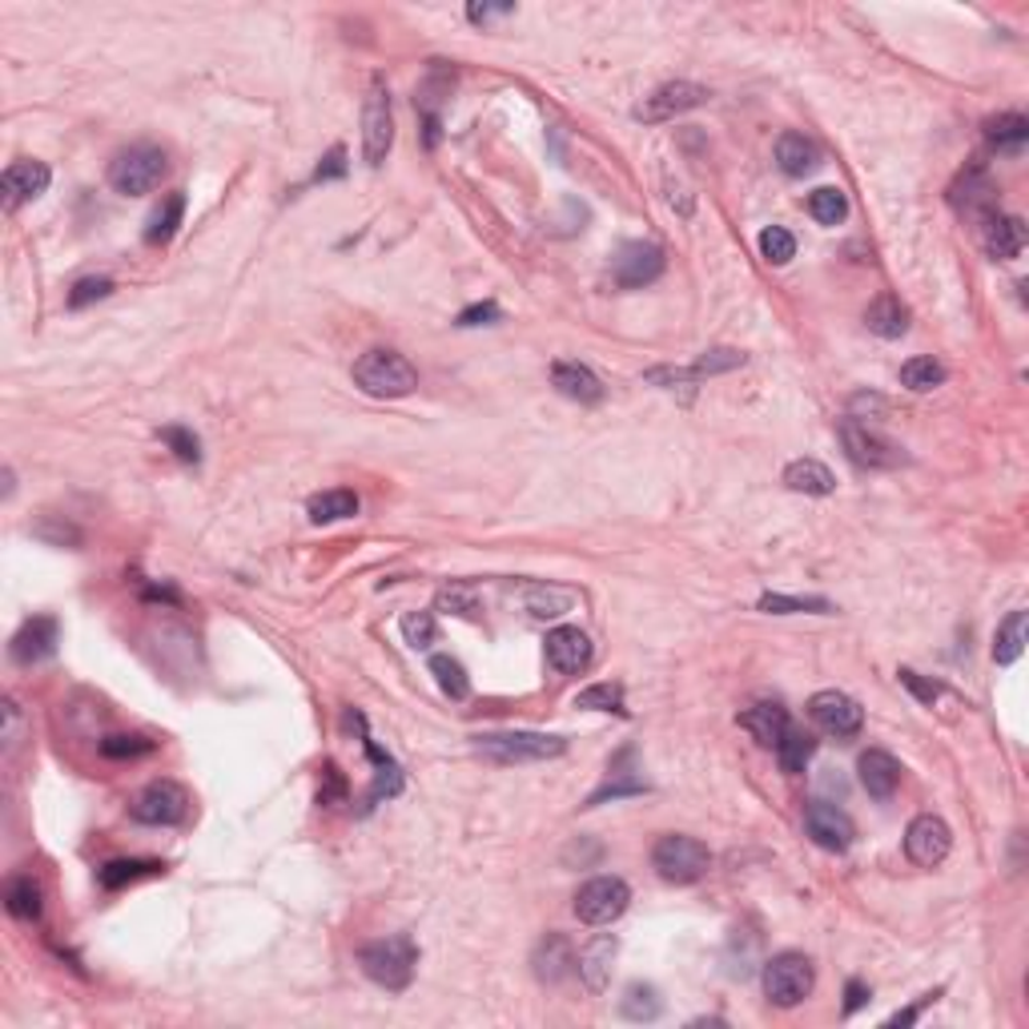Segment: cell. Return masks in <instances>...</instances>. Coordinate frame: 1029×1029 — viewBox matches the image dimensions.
I'll list each match as a JSON object with an SVG mask.
<instances>
[{"label":"cell","instance_id":"1","mask_svg":"<svg viewBox=\"0 0 1029 1029\" xmlns=\"http://www.w3.org/2000/svg\"><path fill=\"white\" fill-rule=\"evenodd\" d=\"M359 966L362 973L383 985L390 993H402L414 981V966H419V949L407 933H395V937H383V942H371L359 949Z\"/></svg>","mask_w":1029,"mask_h":1029},{"label":"cell","instance_id":"2","mask_svg":"<svg viewBox=\"0 0 1029 1029\" xmlns=\"http://www.w3.org/2000/svg\"><path fill=\"white\" fill-rule=\"evenodd\" d=\"M475 748L495 764H535V760L563 757L568 740L543 736V732H487V736H475Z\"/></svg>","mask_w":1029,"mask_h":1029},{"label":"cell","instance_id":"3","mask_svg":"<svg viewBox=\"0 0 1029 1029\" xmlns=\"http://www.w3.org/2000/svg\"><path fill=\"white\" fill-rule=\"evenodd\" d=\"M354 383L374 398H402L419 386V371L398 350H366L354 362Z\"/></svg>","mask_w":1029,"mask_h":1029},{"label":"cell","instance_id":"4","mask_svg":"<svg viewBox=\"0 0 1029 1029\" xmlns=\"http://www.w3.org/2000/svg\"><path fill=\"white\" fill-rule=\"evenodd\" d=\"M652 868L668 885H695L712 868V853L708 844H700L695 837H683V832H668L659 837L656 849H652Z\"/></svg>","mask_w":1029,"mask_h":1029},{"label":"cell","instance_id":"5","mask_svg":"<svg viewBox=\"0 0 1029 1029\" xmlns=\"http://www.w3.org/2000/svg\"><path fill=\"white\" fill-rule=\"evenodd\" d=\"M837 434H841L844 455H849L861 471H897V467H905L909 463L905 451L897 447L893 439L877 434L868 422H861V419H841Z\"/></svg>","mask_w":1029,"mask_h":1029},{"label":"cell","instance_id":"6","mask_svg":"<svg viewBox=\"0 0 1029 1029\" xmlns=\"http://www.w3.org/2000/svg\"><path fill=\"white\" fill-rule=\"evenodd\" d=\"M812 981H817V969L796 949H784V954L764 961V993L781 1009H793V1005L805 1002L808 993H812Z\"/></svg>","mask_w":1029,"mask_h":1029},{"label":"cell","instance_id":"7","mask_svg":"<svg viewBox=\"0 0 1029 1029\" xmlns=\"http://www.w3.org/2000/svg\"><path fill=\"white\" fill-rule=\"evenodd\" d=\"M165 169H169L165 150H157V145H133V150H125L109 165V186L117 194H125V198H141V194L162 186Z\"/></svg>","mask_w":1029,"mask_h":1029},{"label":"cell","instance_id":"8","mask_svg":"<svg viewBox=\"0 0 1029 1029\" xmlns=\"http://www.w3.org/2000/svg\"><path fill=\"white\" fill-rule=\"evenodd\" d=\"M395 145V117H390V93H386L383 77L371 81L366 105H362V153L371 165H383L386 153Z\"/></svg>","mask_w":1029,"mask_h":1029},{"label":"cell","instance_id":"9","mask_svg":"<svg viewBox=\"0 0 1029 1029\" xmlns=\"http://www.w3.org/2000/svg\"><path fill=\"white\" fill-rule=\"evenodd\" d=\"M632 901V889L628 880L620 877H592L575 893V917L583 925H611L616 917H623V909Z\"/></svg>","mask_w":1029,"mask_h":1029},{"label":"cell","instance_id":"10","mask_svg":"<svg viewBox=\"0 0 1029 1029\" xmlns=\"http://www.w3.org/2000/svg\"><path fill=\"white\" fill-rule=\"evenodd\" d=\"M129 812L141 825H182L189 812V793L177 781H153L133 796Z\"/></svg>","mask_w":1029,"mask_h":1029},{"label":"cell","instance_id":"11","mask_svg":"<svg viewBox=\"0 0 1029 1029\" xmlns=\"http://www.w3.org/2000/svg\"><path fill=\"white\" fill-rule=\"evenodd\" d=\"M808 716H812V724H817L820 732H829V736H856L861 732V724H865V708L856 704L849 692H837V688H825V692H817L812 700H808Z\"/></svg>","mask_w":1029,"mask_h":1029},{"label":"cell","instance_id":"12","mask_svg":"<svg viewBox=\"0 0 1029 1029\" xmlns=\"http://www.w3.org/2000/svg\"><path fill=\"white\" fill-rule=\"evenodd\" d=\"M664 273V249L656 242H628L611 261V278L620 290H644Z\"/></svg>","mask_w":1029,"mask_h":1029},{"label":"cell","instance_id":"13","mask_svg":"<svg viewBox=\"0 0 1029 1029\" xmlns=\"http://www.w3.org/2000/svg\"><path fill=\"white\" fill-rule=\"evenodd\" d=\"M949 849H954V832H949V825H945L942 817L921 812V817L909 825L905 853H909V861H913V865H921V868L942 865L945 856H949Z\"/></svg>","mask_w":1029,"mask_h":1029},{"label":"cell","instance_id":"14","mask_svg":"<svg viewBox=\"0 0 1029 1029\" xmlns=\"http://www.w3.org/2000/svg\"><path fill=\"white\" fill-rule=\"evenodd\" d=\"M805 832L812 837V844L829 849V853H844L856 837V825L849 820V812L829 800H808L805 808Z\"/></svg>","mask_w":1029,"mask_h":1029},{"label":"cell","instance_id":"15","mask_svg":"<svg viewBox=\"0 0 1029 1029\" xmlns=\"http://www.w3.org/2000/svg\"><path fill=\"white\" fill-rule=\"evenodd\" d=\"M704 101H708L704 85L668 81V85H659L652 97H644V105L635 109V117H640V121H671V117H680V113H688V109H700Z\"/></svg>","mask_w":1029,"mask_h":1029},{"label":"cell","instance_id":"16","mask_svg":"<svg viewBox=\"0 0 1029 1029\" xmlns=\"http://www.w3.org/2000/svg\"><path fill=\"white\" fill-rule=\"evenodd\" d=\"M57 640H61V623L52 620V616H33V620L21 623V632L13 635L9 652H13L16 664L33 668V664H40V659H49L57 652Z\"/></svg>","mask_w":1029,"mask_h":1029},{"label":"cell","instance_id":"17","mask_svg":"<svg viewBox=\"0 0 1029 1029\" xmlns=\"http://www.w3.org/2000/svg\"><path fill=\"white\" fill-rule=\"evenodd\" d=\"M49 165L45 162H13L9 169H4V177H0V194H4V210L13 213L21 210L25 201L40 198L45 189H49Z\"/></svg>","mask_w":1029,"mask_h":1029},{"label":"cell","instance_id":"18","mask_svg":"<svg viewBox=\"0 0 1029 1029\" xmlns=\"http://www.w3.org/2000/svg\"><path fill=\"white\" fill-rule=\"evenodd\" d=\"M620 954V937L616 933H599L592 942L583 945L580 957H575V969H580V981L592 993H604L611 981V961Z\"/></svg>","mask_w":1029,"mask_h":1029},{"label":"cell","instance_id":"19","mask_svg":"<svg viewBox=\"0 0 1029 1029\" xmlns=\"http://www.w3.org/2000/svg\"><path fill=\"white\" fill-rule=\"evenodd\" d=\"M547 659L556 671L575 676L592 664V640L580 628H556V632H547Z\"/></svg>","mask_w":1029,"mask_h":1029},{"label":"cell","instance_id":"20","mask_svg":"<svg viewBox=\"0 0 1029 1029\" xmlns=\"http://www.w3.org/2000/svg\"><path fill=\"white\" fill-rule=\"evenodd\" d=\"M949 201H954L961 213L990 218L993 206H997V186H993L990 174H985L981 165H969L966 174H961V182L954 186V194H949Z\"/></svg>","mask_w":1029,"mask_h":1029},{"label":"cell","instance_id":"21","mask_svg":"<svg viewBox=\"0 0 1029 1029\" xmlns=\"http://www.w3.org/2000/svg\"><path fill=\"white\" fill-rule=\"evenodd\" d=\"M1026 249V222L1014 213H990L985 218V254L993 261H1014Z\"/></svg>","mask_w":1029,"mask_h":1029},{"label":"cell","instance_id":"22","mask_svg":"<svg viewBox=\"0 0 1029 1029\" xmlns=\"http://www.w3.org/2000/svg\"><path fill=\"white\" fill-rule=\"evenodd\" d=\"M856 772H861V784H865V793L873 800H889L897 793V784H901V764L880 748H868L865 757L856 760Z\"/></svg>","mask_w":1029,"mask_h":1029},{"label":"cell","instance_id":"23","mask_svg":"<svg viewBox=\"0 0 1029 1029\" xmlns=\"http://www.w3.org/2000/svg\"><path fill=\"white\" fill-rule=\"evenodd\" d=\"M551 386L571 402H599L604 398L599 374L592 366H583V362H556L551 366Z\"/></svg>","mask_w":1029,"mask_h":1029},{"label":"cell","instance_id":"24","mask_svg":"<svg viewBox=\"0 0 1029 1029\" xmlns=\"http://www.w3.org/2000/svg\"><path fill=\"white\" fill-rule=\"evenodd\" d=\"M531 966H535V978L543 981V985H559V981L571 973V966H575L571 942L563 937V933H547L543 942L535 945Z\"/></svg>","mask_w":1029,"mask_h":1029},{"label":"cell","instance_id":"25","mask_svg":"<svg viewBox=\"0 0 1029 1029\" xmlns=\"http://www.w3.org/2000/svg\"><path fill=\"white\" fill-rule=\"evenodd\" d=\"M740 728L752 732L757 745L776 748V740H781L784 728H788V712H784L776 700H760V704H752L748 712H740Z\"/></svg>","mask_w":1029,"mask_h":1029},{"label":"cell","instance_id":"26","mask_svg":"<svg viewBox=\"0 0 1029 1029\" xmlns=\"http://www.w3.org/2000/svg\"><path fill=\"white\" fill-rule=\"evenodd\" d=\"M571 604H575V592L556 587V583H527L523 587V608L531 611L535 620H559V616L571 611Z\"/></svg>","mask_w":1029,"mask_h":1029},{"label":"cell","instance_id":"27","mask_svg":"<svg viewBox=\"0 0 1029 1029\" xmlns=\"http://www.w3.org/2000/svg\"><path fill=\"white\" fill-rule=\"evenodd\" d=\"M784 487L796 491V495H832L837 491V479L825 463L817 459H796L784 467Z\"/></svg>","mask_w":1029,"mask_h":1029},{"label":"cell","instance_id":"28","mask_svg":"<svg viewBox=\"0 0 1029 1029\" xmlns=\"http://www.w3.org/2000/svg\"><path fill=\"white\" fill-rule=\"evenodd\" d=\"M817 162H820V153L805 133H784L781 141H776V165H781L788 177H808L817 169Z\"/></svg>","mask_w":1029,"mask_h":1029},{"label":"cell","instance_id":"29","mask_svg":"<svg viewBox=\"0 0 1029 1029\" xmlns=\"http://www.w3.org/2000/svg\"><path fill=\"white\" fill-rule=\"evenodd\" d=\"M865 326L877 338H901L909 330V311L893 299V294H880V299L865 311Z\"/></svg>","mask_w":1029,"mask_h":1029},{"label":"cell","instance_id":"30","mask_svg":"<svg viewBox=\"0 0 1029 1029\" xmlns=\"http://www.w3.org/2000/svg\"><path fill=\"white\" fill-rule=\"evenodd\" d=\"M1021 652H1026V611H1009L997 623V635H993V659L997 664H1014Z\"/></svg>","mask_w":1029,"mask_h":1029},{"label":"cell","instance_id":"31","mask_svg":"<svg viewBox=\"0 0 1029 1029\" xmlns=\"http://www.w3.org/2000/svg\"><path fill=\"white\" fill-rule=\"evenodd\" d=\"M182 218H186V194H169V198L153 210L150 225H145V242L150 246H162V242H169V237L177 234V225H182Z\"/></svg>","mask_w":1029,"mask_h":1029},{"label":"cell","instance_id":"32","mask_svg":"<svg viewBox=\"0 0 1029 1029\" xmlns=\"http://www.w3.org/2000/svg\"><path fill=\"white\" fill-rule=\"evenodd\" d=\"M812 752H817V740H812L805 728H793V724H788L784 736L776 740V760H781L784 772H805Z\"/></svg>","mask_w":1029,"mask_h":1029},{"label":"cell","instance_id":"33","mask_svg":"<svg viewBox=\"0 0 1029 1029\" xmlns=\"http://www.w3.org/2000/svg\"><path fill=\"white\" fill-rule=\"evenodd\" d=\"M4 909L16 921H37L40 917V885L33 877H13L4 885Z\"/></svg>","mask_w":1029,"mask_h":1029},{"label":"cell","instance_id":"34","mask_svg":"<svg viewBox=\"0 0 1029 1029\" xmlns=\"http://www.w3.org/2000/svg\"><path fill=\"white\" fill-rule=\"evenodd\" d=\"M311 519L314 523H338V519H350V515H359V495L354 491H323V495L311 499Z\"/></svg>","mask_w":1029,"mask_h":1029},{"label":"cell","instance_id":"35","mask_svg":"<svg viewBox=\"0 0 1029 1029\" xmlns=\"http://www.w3.org/2000/svg\"><path fill=\"white\" fill-rule=\"evenodd\" d=\"M659 1009H664V1002H659L656 985H644V981H632L628 990H623V1002H620V1014L628 1017V1021H656Z\"/></svg>","mask_w":1029,"mask_h":1029},{"label":"cell","instance_id":"36","mask_svg":"<svg viewBox=\"0 0 1029 1029\" xmlns=\"http://www.w3.org/2000/svg\"><path fill=\"white\" fill-rule=\"evenodd\" d=\"M165 865H157V861H109V865H101L97 880L101 889H125V885H133L137 877H153V873H162Z\"/></svg>","mask_w":1029,"mask_h":1029},{"label":"cell","instance_id":"37","mask_svg":"<svg viewBox=\"0 0 1029 1029\" xmlns=\"http://www.w3.org/2000/svg\"><path fill=\"white\" fill-rule=\"evenodd\" d=\"M985 137H990L997 150H1017L1029 137V121L1021 113H997V117L985 121Z\"/></svg>","mask_w":1029,"mask_h":1029},{"label":"cell","instance_id":"38","mask_svg":"<svg viewBox=\"0 0 1029 1029\" xmlns=\"http://www.w3.org/2000/svg\"><path fill=\"white\" fill-rule=\"evenodd\" d=\"M431 676L439 680V688H443L451 700H467V692H471L467 668H463L455 656H431Z\"/></svg>","mask_w":1029,"mask_h":1029},{"label":"cell","instance_id":"39","mask_svg":"<svg viewBox=\"0 0 1029 1029\" xmlns=\"http://www.w3.org/2000/svg\"><path fill=\"white\" fill-rule=\"evenodd\" d=\"M945 383V366L937 359H909L905 366H901V386L905 390H913V395H925V390H933V386Z\"/></svg>","mask_w":1029,"mask_h":1029},{"label":"cell","instance_id":"40","mask_svg":"<svg viewBox=\"0 0 1029 1029\" xmlns=\"http://www.w3.org/2000/svg\"><path fill=\"white\" fill-rule=\"evenodd\" d=\"M808 213H812L820 225H837V222H844V213H849V198L832 186L812 189V194H808Z\"/></svg>","mask_w":1029,"mask_h":1029},{"label":"cell","instance_id":"41","mask_svg":"<svg viewBox=\"0 0 1029 1029\" xmlns=\"http://www.w3.org/2000/svg\"><path fill=\"white\" fill-rule=\"evenodd\" d=\"M760 611H769V616H796V611H817V616H829L832 604L829 599H800V596H776V592H769V596H760Z\"/></svg>","mask_w":1029,"mask_h":1029},{"label":"cell","instance_id":"42","mask_svg":"<svg viewBox=\"0 0 1029 1029\" xmlns=\"http://www.w3.org/2000/svg\"><path fill=\"white\" fill-rule=\"evenodd\" d=\"M439 611H451V616H463V620H475L479 616V596H475L471 583H451L439 592Z\"/></svg>","mask_w":1029,"mask_h":1029},{"label":"cell","instance_id":"43","mask_svg":"<svg viewBox=\"0 0 1029 1029\" xmlns=\"http://www.w3.org/2000/svg\"><path fill=\"white\" fill-rule=\"evenodd\" d=\"M402 640H407L414 652H426V647L439 640V623H434L431 611H407V616H402Z\"/></svg>","mask_w":1029,"mask_h":1029},{"label":"cell","instance_id":"44","mask_svg":"<svg viewBox=\"0 0 1029 1029\" xmlns=\"http://www.w3.org/2000/svg\"><path fill=\"white\" fill-rule=\"evenodd\" d=\"M575 708H587V712H620V716H628L623 692L616 688V683H596V688L580 692L575 695Z\"/></svg>","mask_w":1029,"mask_h":1029},{"label":"cell","instance_id":"45","mask_svg":"<svg viewBox=\"0 0 1029 1029\" xmlns=\"http://www.w3.org/2000/svg\"><path fill=\"white\" fill-rule=\"evenodd\" d=\"M760 254L772 261V266H784V261H793L796 254V242L788 230H781V225H769L764 234H760Z\"/></svg>","mask_w":1029,"mask_h":1029},{"label":"cell","instance_id":"46","mask_svg":"<svg viewBox=\"0 0 1029 1029\" xmlns=\"http://www.w3.org/2000/svg\"><path fill=\"white\" fill-rule=\"evenodd\" d=\"M113 294V278H81V282L69 290V311H81L89 302H101Z\"/></svg>","mask_w":1029,"mask_h":1029},{"label":"cell","instance_id":"47","mask_svg":"<svg viewBox=\"0 0 1029 1029\" xmlns=\"http://www.w3.org/2000/svg\"><path fill=\"white\" fill-rule=\"evenodd\" d=\"M101 752L113 760H133V757H145V752H153V740H145V736H105L101 740Z\"/></svg>","mask_w":1029,"mask_h":1029},{"label":"cell","instance_id":"48","mask_svg":"<svg viewBox=\"0 0 1029 1029\" xmlns=\"http://www.w3.org/2000/svg\"><path fill=\"white\" fill-rule=\"evenodd\" d=\"M162 443H165L169 451H174V455H177L182 463H198V459H201L198 439H194V434H189L186 426H165V431H162Z\"/></svg>","mask_w":1029,"mask_h":1029},{"label":"cell","instance_id":"49","mask_svg":"<svg viewBox=\"0 0 1029 1029\" xmlns=\"http://www.w3.org/2000/svg\"><path fill=\"white\" fill-rule=\"evenodd\" d=\"M736 366H745V354L740 350H708L704 359L695 362L692 374L700 378V374H720V371H736Z\"/></svg>","mask_w":1029,"mask_h":1029},{"label":"cell","instance_id":"50","mask_svg":"<svg viewBox=\"0 0 1029 1029\" xmlns=\"http://www.w3.org/2000/svg\"><path fill=\"white\" fill-rule=\"evenodd\" d=\"M0 716H4V732H0V740H4V748L13 752L16 740H21V708H16L13 695H4V708H0Z\"/></svg>","mask_w":1029,"mask_h":1029},{"label":"cell","instance_id":"51","mask_svg":"<svg viewBox=\"0 0 1029 1029\" xmlns=\"http://www.w3.org/2000/svg\"><path fill=\"white\" fill-rule=\"evenodd\" d=\"M897 676H901V683H905V688H909V692H913V695H917V700H925V704H933V700L942 695V683L921 680V676H917V671H913V668H901V671H897Z\"/></svg>","mask_w":1029,"mask_h":1029},{"label":"cell","instance_id":"52","mask_svg":"<svg viewBox=\"0 0 1029 1029\" xmlns=\"http://www.w3.org/2000/svg\"><path fill=\"white\" fill-rule=\"evenodd\" d=\"M499 318H503V311H499L495 302H479V306H467L459 314V326H491Z\"/></svg>","mask_w":1029,"mask_h":1029},{"label":"cell","instance_id":"53","mask_svg":"<svg viewBox=\"0 0 1029 1029\" xmlns=\"http://www.w3.org/2000/svg\"><path fill=\"white\" fill-rule=\"evenodd\" d=\"M342 174H347V150H342V145H335V150L326 153V162L318 165L314 182H326V177H342Z\"/></svg>","mask_w":1029,"mask_h":1029},{"label":"cell","instance_id":"54","mask_svg":"<svg viewBox=\"0 0 1029 1029\" xmlns=\"http://www.w3.org/2000/svg\"><path fill=\"white\" fill-rule=\"evenodd\" d=\"M844 997H849V1002H844V1014H856V1009H861V1005L868 1002V985H865V981H856V978H853L849 985H844Z\"/></svg>","mask_w":1029,"mask_h":1029},{"label":"cell","instance_id":"55","mask_svg":"<svg viewBox=\"0 0 1029 1029\" xmlns=\"http://www.w3.org/2000/svg\"><path fill=\"white\" fill-rule=\"evenodd\" d=\"M937 997H942V993H925V997H921L917 1005H909V1009H901V1014H893V1017H889V1026H913V1021H917V1014H921V1009H925V1005H929V1002H937Z\"/></svg>","mask_w":1029,"mask_h":1029},{"label":"cell","instance_id":"56","mask_svg":"<svg viewBox=\"0 0 1029 1029\" xmlns=\"http://www.w3.org/2000/svg\"><path fill=\"white\" fill-rule=\"evenodd\" d=\"M511 4H471L467 9V16H471L475 25H483V21H495V16H507Z\"/></svg>","mask_w":1029,"mask_h":1029}]
</instances>
